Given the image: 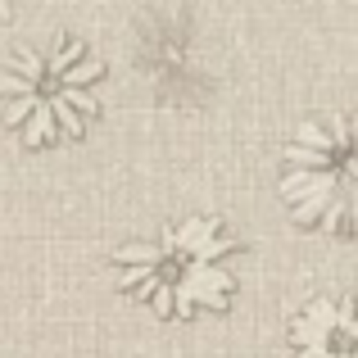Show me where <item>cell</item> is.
<instances>
[{
  "label": "cell",
  "instance_id": "obj_1",
  "mask_svg": "<svg viewBox=\"0 0 358 358\" xmlns=\"http://www.w3.org/2000/svg\"><path fill=\"white\" fill-rule=\"evenodd\" d=\"M236 241L222 231L218 218H186L177 227H164L155 241H131L109 254L118 272L122 295L136 304H150L159 317H186L204 308H227L236 295L231 272Z\"/></svg>",
  "mask_w": 358,
  "mask_h": 358
},
{
  "label": "cell",
  "instance_id": "obj_2",
  "mask_svg": "<svg viewBox=\"0 0 358 358\" xmlns=\"http://www.w3.org/2000/svg\"><path fill=\"white\" fill-rule=\"evenodd\" d=\"M100 82H105V64L78 36H55L41 50L23 45L0 78L5 122L32 150L82 141L100 118Z\"/></svg>",
  "mask_w": 358,
  "mask_h": 358
},
{
  "label": "cell",
  "instance_id": "obj_3",
  "mask_svg": "<svg viewBox=\"0 0 358 358\" xmlns=\"http://www.w3.org/2000/svg\"><path fill=\"white\" fill-rule=\"evenodd\" d=\"M281 200L299 222L358 231V114L308 118L281 150Z\"/></svg>",
  "mask_w": 358,
  "mask_h": 358
},
{
  "label": "cell",
  "instance_id": "obj_4",
  "mask_svg": "<svg viewBox=\"0 0 358 358\" xmlns=\"http://www.w3.org/2000/svg\"><path fill=\"white\" fill-rule=\"evenodd\" d=\"M295 358H358V299H313L290 322Z\"/></svg>",
  "mask_w": 358,
  "mask_h": 358
},
{
  "label": "cell",
  "instance_id": "obj_5",
  "mask_svg": "<svg viewBox=\"0 0 358 358\" xmlns=\"http://www.w3.org/2000/svg\"><path fill=\"white\" fill-rule=\"evenodd\" d=\"M0 18H9V0H0Z\"/></svg>",
  "mask_w": 358,
  "mask_h": 358
}]
</instances>
